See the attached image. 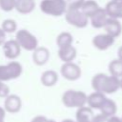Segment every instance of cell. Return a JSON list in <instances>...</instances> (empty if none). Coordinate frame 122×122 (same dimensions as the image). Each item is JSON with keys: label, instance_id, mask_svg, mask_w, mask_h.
Wrapping results in <instances>:
<instances>
[{"label": "cell", "instance_id": "8", "mask_svg": "<svg viewBox=\"0 0 122 122\" xmlns=\"http://www.w3.org/2000/svg\"><path fill=\"white\" fill-rule=\"evenodd\" d=\"M2 46L5 57L10 60H15L21 54V47L15 39L6 40Z\"/></svg>", "mask_w": 122, "mask_h": 122}, {"label": "cell", "instance_id": "34", "mask_svg": "<svg viewBox=\"0 0 122 122\" xmlns=\"http://www.w3.org/2000/svg\"><path fill=\"white\" fill-rule=\"evenodd\" d=\"M61 122H76V121H75V120H72V119H71V118H66V119L62 120Z\"/></svg>", "mask_w": 122, "mask_h": 122}, {"label": "cell", "instance_id": "20", "mask_svg": "<svg viewBox=\"0 0 122 122\" xmlns=\"http://www.w3.org/2000/svg\"><path fill=\"white\" fill-rule=\"evenodd\" d=\"M100 112L102 114H104L107 117H111L112 115H115L116 111H117V105L115 103L114 100L111 99V98H106L105 101L103 102L102 106L99 109Z\"/></svg>", "mask_w": 122, "mask_h": 122}, {"label": "cell", "instance_id": "15", "mask_svg": "<svg viewBox=\"0 0 122 122\" xmlns=\"http://www.w3.org/2000/svg\"><path fill=\"white\" fill-rule=\"evenodd\" d=\"M106 98V94L99 92H93L87 96V105L92 110H99Z\"/></svg>", "mask_w": 122, "mask_h": 122}, {"label": "cell", "instance_id": "24", "mask_svg": "<svg viewBox=\"0 0 122 122\" xmlns=\"http://www.w3.org/2000/svg\"><path fill=\"white\" fill-rule=\"evenodd\" d=\"M6 33H13L17 30V23L13 19H5L0 27Z\"/></svg>", "mask_w": 122, "mask_h": 122}, {"label": "cell", "instance_id": "21", "mask_svg": "<svg viewBox=\"0 0 122 122\" xmlns=\"http://www.w3.org/2000/svg\"><path fill=\"white\" fill-rule=\"evenodd\" d=\"M99 8L100 7L95 0H85L80 10L85 15H87L90 18Z\"/></svg>", "mask_w": 122, "mask_h": 122}, {"label": "cell", "instance_id": "5", "mask_svg": "<svg viewBox=\"0 0 122 122\" xmlns=\"http://www.w3.org/2000/svg\"><path fill=\"white\" fill-rule=\"evenodd\" d=\"M15 40L20 45L21 49L28 51H33L38 47V40L35 35L25 29H21L16 31Z\"/></svg>", "mask_w": 122, "mask_h": 122}, {"label": "cell", "instance_id": "31", "mask_svg": "<svg viewBox=\"0 0 122 122\" xmlns=\"http://www.w3.org/2000/svg\"><path fill=\"white\" fill-rule=\"evenodd\" d=\"M6 118V111L3 107L0 106V122H5Z\"/></svg>", "mask_w": 122, "mask_h": 122}, {"label": "cell", "instance_id": "7", "mask_svg": "<svg viewBox=\"0 0 122 122\" xmlns=\"http://www.w3.org/2000/svg\"><path fill=\"white\" fill-rule=\"evenodd\" d=\"M60 73L65 79H67L69 81H75L81 77L82 71H81L80 67L73 61L72 62H65L61 66Z\"/></svg>", "mask_w": 122, "mask_h": 122}, {"label": "cell", "instance_id": "30", "mask_svg": "<svg viewBox=\"0 0 122 122\" xmlns=\"http://www.w3.org/2000/svg\"><path fill=\"white\" fill-rule=\"evenodd\" d=\"M6 32L0 28V46H2L6 41Z\"/></svg>", "mask_w": 122, "mask_h": 122}, {"label": "cell", "instance_id": "10", "mask_svg": "<svg viewBox=\"0 0 122 122\" xmlns=\"http://www.w3.org/2000/svg\"><path fill=\"white\" fill-rule=\"evenodd\" d=\"M114 39L108 33H99L92 38V45L99 51H106L113 45Z\"/></svg>", "mask_w": 122, "mask_h": 122}, {"label": "cell", "instance_id": "33", "mask_svg": "<svg viewBox=\"0 0 122 122\" xmlns=\"http://www.w3.org/2000/svg\"><path fill=\"white\" fill-rule=\"evenodd\" d=\"M117 59H119V60H121L122 61V46L118 49V51H117Z\"/></svg>", "mask_w": 122, "mask_h": 122}, {"label": "cell", "instance_id": "27", "mask_svg": "<svg viewBox=\"0 0 122 122\" xmlns=\"http://www.w3.org/2000/svg\"><path fill=\"white\" fill-rule=\"evenodd\" d=\"M10 94V88L7 84H5V82L0 80V97L1 98H5Z\"/></svg>", "mask_w": 122, "mask_h": 122}, {"label": "cell", "instance_id": "35", "mask_svg": "<svg viewBox=\"0 0 122 122\" xmlns=\"http://www.w3.org/2000/svg\"><path fill=\"white\" fill-rule=\"evenodd\" d=\"M119 84H120V89L122 90V77L119 78Z\"/></svg>", "mask_w": 122, "mask_h": 122}, {"label": "cell", "instance_id": "1", "mask_svg": "<svg viewBox=\"0 0 122 122\" xmlns=\"http://www.w3.org/2000/svg\"><path fill=\"white\" fill-rule=\"evenodd\" d=\"M92 87L94 92H99L104 94H112L120 89L119 78L99 72L92 78Z\"/></svg>", "mask_w": 122, "mask_h": 122}, {"label": "cell", "instance_id": "26", "mask_svg": "<svg viewBox=\"0 0 122 122\" xmlns=\"http://www.w3.org/2000/svg\"><path fill=\"white\" fill-rule=\"evenodd\" d=\"M16 0H0V9L6 12L11 11L15 8Z\"/></svg>", "mask_w": 122, "mask_h": 122}, {"label": "cell", "instance_id": "18", "mask_svg": "<svg viewBox=\"0 0 122 122\" xmlns=\"http://www.w3.org/2000/svg\"><path fill=\"white\" fill-rule=\"evenodd\" d=\"M58 73L53 70L45 71L40 77L41 84L45 87H53L58 82Z\"/></svg>", "mask_w": 122, "mask_h": 122}, {"label": "cell", "instance_id": "17", "mask_svg": "<svg viewBox=\"0 0 122 122\" xmlns=\"http://www.w3.org/2000/svg\"><path fill=\"white\" fill-rule=\"evenodd\" d=\"M93 115L94 113L92 109L85 105L77 109L75 113V121L76 122H92Z\"/></svg>", "mask_w": 122, "mask_h": 122}, {"label": "cell", "instance_id": "13", "mask_svg": "<svg viewBox=\"0 0 122 122\" xmlns=\"http://www.w3.org/2000/svg\"><path fill=\"white\" fill-rule=\"evenodd\" d=\"M50 59V51L46 47H37L32 51V61L37 66L45 65Z\"/></svg>", "mask_w": 122, "mask_h": 122}, {"label": "cell", "instance_id": "29", "mask_svg": "<svg viewBox=\"0 0 122 122\" xmlns=\"http://www.w3.org/2000/svg\"><path fill=\"white\" fill-rule=\"evenodd\" d=\"M109 117L105 116L104 114H102L101 112L98 114H94L92 117V122H107Z\"/></svg>", "mask_w": 122, "mask_h": 122}, {"label": "cell", "instance_id": "4", "mask_svg": "<svg viewBox=\"0 0 122 122\" xmlns=\"http://www.w3.org/2000/svg\"><path fill=\"white\" fill-rule=\"evenodd\" d=\"M22 72L23 67L18 61L11 60L5 65H0V80L3 82L18 78Z\"/></svg>", "mask_w": 122, "mask_h": 122}, {"label": "cell", "instance_id": "16", "mask_svg": "<svg viewBox=\"0 0 122 122\" xmlns=\"http://www.w3.org/2000/svg\"><path fill=\"white\" fill-rule=\"evenodd\" d=\"M76 55H77V51L72 45L59 48V50H58V56H59L60 60H62L64 63L65 62H72L75 59Z\"/></svg>", "mask_w": 122, "mask_h": 122}, {"label": "cell", "instance_id": "11", "mask_svg": "<svg viewBox=\"0 0 122 122\" xmlns=\"http://www.w3.org/2000/svg\"><path fill=\"white\" fill-rule=\"evenodd\" d=\"M104 9L108 17L114 19H122V0H111L106 4Z\"/></svg>", "mask_w": 122, "mask_h": 122}, {"label": "cell", "instance_id": "14", "mask_svg": "<svg viewBox=\"0 0 122 122\" xmlns=\"http://www.w3.org/2000/svg\"><path fill=\"white\" fill-rule=\"evenodd\" d=\"M108 15L106 13V10L104 8H99L91 17V25L94 28V29H101L104 27L107 19H108Z\"/></svg>", "mask_w": 122, "mask_h": 122}, {"label": "cell", "instance_id": "37", "mask_svg": "<svg viewBox=\"0 0 122 122\" xmlns=\"http://www.w3.org/2000/svg\"><path fill=\"white\" fill-rule=\"evenodd\" d=\"M115 1H120V0H115Z\"/></svg>", "mask_w": 122, "mask_h": 122}, {"label": "cell", "instance_id": "3", "mask_svg": "<svg viewBox=\"0 0 122 122\" xmlns=\"http://www.w3.org/2000/svg\"><path fill=\"white\" fill-rule=\"evenodd\" d=\"M39 8L43 13L54 17L64 15L67 10L66 0H41Z\"/></svg>", "mask_w": 122, "mask_h": 122}, {"label": "cell", "instance_id": "2", "mask_svg": "<svg viewBox=\"0 0 122 122\" xmlns=\"http://www.w3.org/2000/svg\"><path fill=\"white\" fill-rule=\"evenodd\" d=\"M87 94L82 91L68 90L62 94V103L67 108H80L87 105Z\"/></svg>", "mask_w": 122, "mask_h": 122}, {"label": "cell", "instance_id": "19", "mask_svg": "<svg viewBox=\"0 0 122 122\" xmlns=\"http://www.w3.org/2000/svg\"><path fill=\"white\" fill-rule=\"evenodd\" d=\"M35 8V0H16L15 10L21 14H28L33 11Z\"/></svg>", "mask_w": 122, "mask_h": 122}, {"label": "cell", "instance_id": "25", "mask_svg": "<svg viewBox=\"0 0 122 122\" xmlns=\"http://www.w3.org/2000/svg\"><path fill=\"white\" fill-rule=\"evenodd\" d=\"M85 0H66L67 10H80ZM66 10V11H67Z\"/></svg>", "mask_w": 122, "mask_h": 122}, {"label": "cell", "instance_id": "22", "mask_svg": "<svg viewBox=\"0 0 122 122\" xmlns=\"http://www.w3.org/2000/svg\"><path fill=\"white\" fill-rule=\"evenodd\" d=\"M108 70L111 75L117 78L122 77V61L119 59H113L109 63Z\"/></svg>", "mask_w": 122, "mask_h": 122}, {"label": "cell", "instance_id": "9", "mask_svg": "<svg viewBox=\"0 0 122 122\" xmlns=\"http://www.w3.org/2000/svg\"><path fill=\"white\" fill-rule=\"evenodd\" d=\"M6 112L10 113H17L21 111L22 108V100L20 96L17 94H9L7 97H5L4 100V107Z\"/></svg>", "mask_w": 122, "mask_h": 122}, {"label": "cell", "instance_id": "28", "mask_svg": "<svg viewBox=\"0 0 122 122\" xmlns=\"http://www.w3.org/2000/svg\"><path fill=\"white\" fill-rule=\"evenodd\" d=\"M30 122H56V121L53 120V119L48 118V117L45 116V115H41V114H39V115L34 116V117L30 120Z\"/></svg>", "mask_w": 122, "mask_h": 122}, {"label": "cell", "instance_id": "32", "mask_svg": "<svg viewBox=\"0 0 122 122\" xmlns=\"http://www.w3.org/2000/svg\"><path fill=\"white\" fill-rule=\"evenodd\" d=\"M107 122H121V118L116 116V115H112V116L108 118Z\"/></svg>", "mask_w": 122, "mask_h": 122}, {"label": "cell", "instance_id": "36", "mask_svg": "<svg viewBox=\"0 0 122 122\" xmlns=\"http://www.w3.org/2000/svg\"><path fill=\"white\" fill-rule=\"evenodd\" d=\"M120 118H121V122H122V116H121V117H120Z\"/></svg>", "mask_w": 122, "mask_h": 122}, {"label": "cell", "instance_id": "12", "mask_svg": "<svg viewBox=\"0 0 122 122\" xmlns=\"http://www.w3.org/2000/svg\"><path fill=\"white\" fill-rule=\"evenodd\" d=\"M103 28L105 29L106 33L110 34L113 38L118 37L122 32V25H121V23L119 22L118 19L109 17Z\"/></svg>", "mask_w": 122, "mask_h": 122}, {"label": "cell", "instance_id": "6", "mask_svg": "<svg viewBox=\"0 0 122 122\" xmlns=\"http://www.w3.org/2000/svg\"><path fill=\"white\" fill-rule=\"evenodd\" d=\"M65 19L70 25L78 29L86 28L89 24V17L85 15L81 10H67L65 12Z\"/></svg>", "mask_w": 122, "mask_h": 122}, {"label": "cell", "instance_id": "23", "mask_svg": "<svg viewBox=\"0 0 122 122\" xmlns=\"http://www.w3.org/2000/svg\"><path fill=\"white\" fill-rule=\"evenodd\" d=\"M72 42H73V37L71 33L68 31H62L56 37V45L58 46V48H63L72 45Z\"/></svg>", "mask_w": 122, "mask_h": 122}]
</instances>
